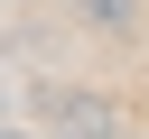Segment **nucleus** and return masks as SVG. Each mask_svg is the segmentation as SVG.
Returning <instances> with one entry per match:
<instances>
[{"mask_svg":"<svg viewBox=\"0 0 149 139\" xmlns=\"http://www.w3.org/2000/svg\"><path fill=\"white\" fill-rule=\"evenodd\" d=\"M84 9H93L102 28H121V19H130V0H84Z\"/></svg>","mask_w":149,"mask_h":139,"instance_id":"f257e3e1","label":"nucleus"}]
</instances>
